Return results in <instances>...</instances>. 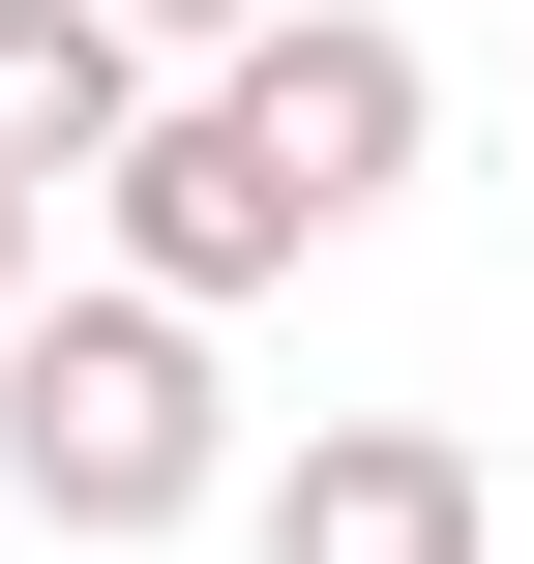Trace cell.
Masks as SVG:
<instances>
[{"label": "cell", "mask_w": 534, "mask_h": 564, "mask_svg": "<svg viewBox=\"0 0 534 564\" xmlns=\"http://www.w3.org/2000/svg\"><path fill=\"white\" fill-rule=\"evenodd\" d=\"M0 506L89 535V564L208 535V506H238V387H208V327H149L119 268H59V297L0 327Z\"/></svg>", "instance_id": "1"}, {"label": "cell", "mask_w": 534, "mask_h": 564, "mask_svg": "<svg viewBox=\"0 0 534 564\" xmlns=\"http://www.w3.org/2000/svg\"><path fill=\"white\" fill-rule=\"evenodd\" d=\"M208 119L268 149V208H297V238H357V208H386V178L446 149V59H416L386 0H297L268 59H208Z\"/></svg>", "instance_id": "2"}, {"label": "cell", "mask_w": 534, "mask_h": 564, "mask_svg": "<svg viewBox=\"0 0 534 564\" xmlns=\"http://www.w3.org/2000/svg\"><path fill=\"white\" fill-rule=\"evenodd\" d=\"M89 238H119V297H149V327H238V297L297 268V208H268V149H238L208 89H149V149L89 178Z\"/></svg>", "instance_id": "3"}, {"label": "cell", "mask_w": 534, "mask_h": 564, "mask_svg": "<svg viewBox=\"0 0 534 564\" xmlns=\"http://www.w3.org/2000/svg\"><path fill=\"white\" fill-rule=\"evenodd\" d=\"M268 564H505L476 416H297L268 446Z\"/></svg>", "instance_id": "4"}, {"label": "cell", "mask_w": 534, "mask_h": 564, "mask_svg": "<svg viewBox=\"0 0 534 564\" xmlns=\"http://www.w3.org/2000/svg\"><path fill=\"white\" fill-rule=\"evenodd\" d=\"M119 149H149V59H119L89 0H0V178H30V208H89Z\"/></svg>", "instance_id": "5"}, {"label": "cell", "mask_w": 534, "mask_h": 564, "mask_svg": "<svg viewBox=\"0 0 534 564\" xmlns=\"http://www.w3.org/2000/svg\"><path fill=\"white\" fill-rule=\"evenodd\" d=\"M89 30H119V59H268L297 0H89Z\"/></svg>", "instance_id": "6"}, {"label": "cell", "mask_w": 534, "mask_h": 564, "mask_svg": "<svg viewBox=\"0 0 534 564\" xmlns=\"http://www.w3.org/2000/svg\"><path fill=\"white\" fill-rule=\"evenodd\" d=\"M30 297H59V208H30V178H0V327H30Z\"/></svg>", "instance_id": "7"}]
</instances>
